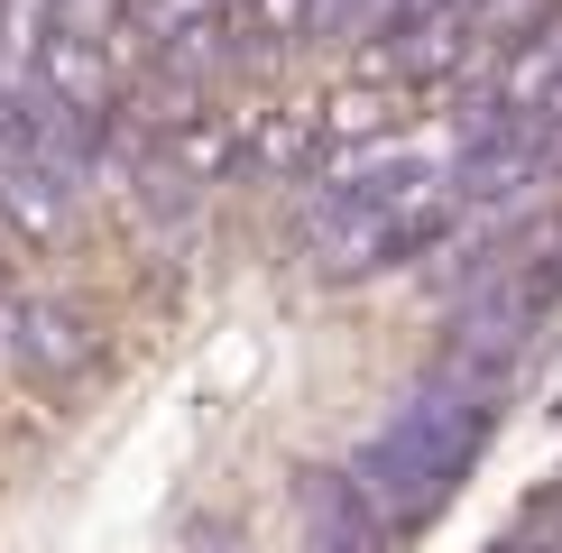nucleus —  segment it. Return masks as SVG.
Here are the masks:
<instances>
[{"mask_svg": "<svg viewBox=\"0 0 562 553\" xmlns=\"http://www.w3.org/2000/svg\"><path fill=\"white\" fill-rule=\"evenodd\" d=\"M562 341V0H0V553H415Z\"/></svg>", "mask_w": 562, "mask_h": 553, "instance_id": "nucleus-1", "label": "nucleus"}]
</instances>
